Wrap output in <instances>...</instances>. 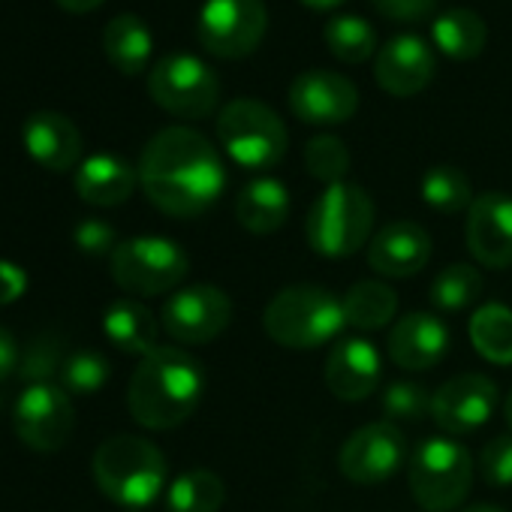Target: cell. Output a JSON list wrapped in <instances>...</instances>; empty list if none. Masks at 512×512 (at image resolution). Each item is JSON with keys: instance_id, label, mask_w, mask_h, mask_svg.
I'll use <instances>...</instances> for the list:
<instances>
[{"instance_id": "cell-1", "label": "cell", "mask_w": 512, "mask_h": 512, "mask_svg": "<svg viewBox=\"0 0 512 512\" xmlns=\"http://www.w3.org/2000/svg\"><path fill=\"white\" fill-rule=\"evenodd\" d=\"M136 172L151 205L169 217L205 214L226 187L217 148L190 127H166L151 136Z\"/></svg>"}, {"instance_id": "cell-2", "label": "cell", "mask_w": 512, "mask_h": 512, "mask_svg": "<svg viewBox=\"0 0 512 512\" xmlns=\"http://www.w3.org/2000/svg\"><path fill=\"white\" fill-rule=\"evenodd\" d=\"M205 377L181 347H157L136 365L127 389L130 416L148 431H169L187 422L202 401Z\"/></svg>"}, {"instance_id": "cell-3", "label": "cell", "mask_w": 512, "mask_h": 512, "mask_svg": "<svg viewBox=\"0 0 512 512\" xmlns=\"http://www.w3.org/2000/svg\"><path fill=\"white\" fill-rule=\"evenodd\" d=\"M91 473L97 488L124 509H145L166 488L163 452L136 434L106 437L94 452Z\"/></svg>"}, {"instance_id": "cell-4", "label": "cell", "mask_w": 512, "mask_h": 512, "mask_svg": "<svg viewBox=\"0 0 512 512\" xmlns=\"http://www.w3.org/2000/svg\"><path fill=\"white\" fill-rule=\"evenodd\" d=\"M347 326L344 302L326 287L296 284L275 293L263 311L266 335L290 350H314L335 341Z\"/></svg>"}, {"instance_id": "cell-5", "label": "cell", "mask_w": 512, "mask_h": 512, "mask_svg": "<svg viewBox=\"0 0 512 512\" xmlns=\"http://www.w3.org/2000/svg\"><path fill=\"white\" fill-rule=\"evenodd\" d=\"M374 232V202L371 196L350 181L326 187L305 220L308 244L329 256V260H344V256L359 253Z\"/></svg>"}, {"instance_id": "cell-6", "label": "cell", "mask_w": 512, "mask_h": 512, "mask_svg": "<svg viewBox=\"0 0 512 512\" xmlns=\"http://www.w3.org/2000/svg\"><path fill=\"white\" fill-rule=\"evenodd\" d=\"M217 136L223 151L244 169L278 166L290 145L281 115L260 100L226 103L217 118Z\"/></svg>"}, {"instance_id": "cell-7", "label": "cell", "mask_w": 512, "mask_h": 512, "mask_svg": "<svg viewBox=\"0 0 512 512\" xmlns=\"http://www.w3.org/2000/svg\"><path fill=\"white\" fill-rule=\"evenodd\" d=\"M476 461L452 437H431L419 443L410 461V494L425 512L455 509L473 485Z\"/></svg>"}, {"instance_id": "cell-8", "label": "cell", "mask_w": 512, "mask_h": 512, "mask_svg": "<svg viewBox=\"0 0 512 512\" xmlns=\"http://www.w3.org/2000/svg\"><path fill=\"white\" fill-rule=\"evenodd\" d=\"M112 281L133 296H160L175 290L187 272L190 260L178 241L163 235H136L118 241L109 256Z\"/></svg>"}, {"instance_id": "cell-9", "label": "cell", "mask_w": 512, "mask_h": 512, "mask_svg": "<svg viewBox=\"0 0 512 512\" xmlns=\"http://www.w3.org/2000/svg\"><path fill=\"white\" fill-rule=\"evenodd\" d=\"M148 94L169 115L199 121L217 109L220 79L193 55H166L148 73Z\"/></svg>"}, {"instance_id": "cell-10", "label": "cell", "mask_w": 512, "mask_h": 512, "mask_svg": "<svg viewBox=\"0 0 512 512\" xmlns=\"http://www.w3.org/2000/svg\"><path fill=\"white\" fill-rule=\"evenodd\" d=\"M269 28L266 0H205L196 37L214 58H247L263 43Z\"/></svg>"}, {"instance_id": "cell-11", "label": "cell", "mask_w": 512, "mask_h": 512, "mask_svg": "<svg viewBox=\"0 0 512 512\" xmlns=\"http://www.w3.org/2000/svg\"><path fill=\"white\" fill-rule=\"evenodd\" d=\"M13 428L19 440L37 452L64 449L76 428V410L70 392L55 383L25 386L13 410Z\"/></svg>"}, {"instance_id": "cell-12", "label": "cell", "mask_w": 512, "mask_h": 512, "mask_svg": "<svg viewBox=\"0 0 512 512\" xmlns=\"http://www.w3.org/2000/svg\"><path fill=\"white\" fill-rule=\"evenodd\" d=\"M232 323V302L220 287L196 284L175 290L163 311L160 326L178 344H208Z\"/></svg>"}, {"instance_id": "cell-13", "label": "cell", "mask_w": 512, "mask_h": 512, "mask_svg": "<svg viewBox=\"0 0 512 512\" xmlns=\"http://www.w3.org/2000/svg\"><path fill=\"white\" fill-rule=\"evenodd\" d=\"M404 458H407L404 431L395 422L383 419L356 428L344 440L338 452V467L356 485H380L398 473Z\"/></svg>"}, {"instance_id": "cell-14", "label": "cell", "mask_w": 512, "mask_h": 512, "mask_svg": "<svg viewBox=\"0 0 512 512\" xmlns=\"http://www.w3.org/2000/svg\"><path fill=\"white\" fill-rule=\"evenodd\" d=\"M497 410V386L485 374L449 377L431 395V416L440 431L464 437L479 431Z\"/></svg>"}, {"instance_id": "cell-15", "label": "cell", "mask_w": 512, "mask_h": 512, "mask_svg": "<svg viewBox=\"0 0 512 512\" xmlns=\"http://www.w3.org/2000/svg\"><path fill=\"white\" fill-rule=\"evenodd\" d=\"M290 109L299 121L314 127H335L356 115V85L332 70H308L290 85Z\"/></svg>"}, {"instance_id": "cell-16", "label": "cell", "mask_w": 512, "mask_h": 512, "mask_svg": "<svg viewBox=\"0 0 512 512\" xmlns=\"http://www.w3.org/2000/svg\"><path fill=\"white\" fill-rule=\"evenodd\" d=\"M467 250L485 269L512 266V196L509 193H482L467 208Z\"/></svg>"}, {"instance_id": "cell-17", "label": "cell", "mask_w": 512, "mask_h": 512, "mask_svg": "<svg viewBox=\"0 0 512 512\" xmlns=\"http://www.w3.org/2000/svg\"><path fill=\"white\" fill-rule=\"evenodd\" d=\"M437 73L434 49L413 34L392 37L380 52L374 64L377 85L392 97H413L422 94Z\"/></svg>"}, {"instance_id": "cell-18", "label": "cell", "mask_w": 512, "mask_h": 512, "mask_svg": "<svg viewBox=\"0 0 512 512\" xmlns=\"http://www.w3.org/2000/svg\"><path fill=\"white\" fill-rule=\"evenodd\" d=\"M431 260V235L413 220H392L368 241V266L383 278H413Z\"/></svg>"}, {"instance_id": "cell-19", "label": "cell", "mask_w": 512, "mask_h": 512, "mask_svg": "<svg viewBox=\"0 0 512 512\" xmlns=\"http://www.w3.org/2000/svg\"><path fill=\"white\" fill-rule=\"evenodd\" d=\"M383 377L380 353L365 338H341L326 359V386L341 401H365Z\"/></svg>"}, {"instance_id": "cell-20", "label": "cell", "mask_w": 512, "mask_h": 512, "mask_svg": "<svg viewBox=\"0 0 512 512\" xmlns=\"http://www.w3.org/2000/svg\"><path fill=\"white\" fill-rule=\"evenodd\" d=\"M449 350V329L440 317L416 311L401 317L389 332V359L404 371H428Z\"/></svg>"}, {"instance_id": "cell-21", "label": "cell", "mask_w": 512, "mask_h": 512, "mask_svg": "<svg viewBox=\"0 0 512 512\" xmlns=\"http://www.w3.org/2000/svg\"><path fill=\"white\" fill-rule=\"evenodd\" d=\"M25 148L49 172H67L82 160V133L79 127L52 109H40L25 121Z\"/></svg>"}, {"instance_id": "cell-22", "label": "cell", "mask_w": 512, "mask_h": 512, "mask_svg": "<svg viewBox=\"0 0 512 512\" xmlns=\"http://www.w3.org/2000/svg\"><path fill=\"white\" fill-rule=\"evenodd\" d=\"M139 184V172L118 154H94L76 169V193L97 208L124 205Z\"/></svg>"}, {"instance_id": "cell-23", "label": "cell", "mask_w": 512, "mask_h": 512, "mask_svg": "<svg viewBox=\"0 0 512 512\" xmlns=\"http://www.w3.org/2000/svg\"><path fill=\"white\" fill-rule=\"evenodd\" d=\"M238 223L253 235H272L290 217V193L278 178H253L235 199Z\"/></svg>"}, {"instance_id": "cell-24", "label": "cell", "mask_w": 512, "mask_h": 512, "mask_svg": "<svg viewBox=\"0 0 512 512\" xmlns=\"http://www.w3.org/2000/svg\"><path fill=\"white\" fill-rule=\"evenodd\" d=\"M103 332L106 338L130 356H148L151 350H157V335H160V323L157 317L136 299H118L106 308L103 314Z\"/></svg>"}, {"instance_id": "cell-25", "label": "cell", "mask_w": 512, "mask_h": 512, "mask_svg": "<svg viewBox=\"0 0 512 512\" xmlns=\"http://www.w3.org/2000/svg\"><path fill=\"white\" fill-rule=\"evenodd\" d=\"M103 52L109 58V64L124 73V76H139L154 52L151 43V31L148 25L133 16V13H121L115 16L106 28H103Z\"/></svg>"}, {"instance_id": "cell-26", "label": "cell", "mask_w": 512, "mask_h": 512, "mask_svg": "<svg viewBox=\"0 0 512 512\" xmlns=\"http://www.w3.org/2000/svg\"><path fill=\"white\" fill-rule=\"evenodd\" d=\"M431 37H434V46L446 58L473 61L488 43V25L482 22L479 13H473L467 7H458V10H446L443 16L434 19Z\"/></svg>"}, {"instance_id": "cell-27", "label": "cell", "mask_w": 512, "mask_h": 512, "mask_svg": "<svg viewBox=\"0 0 512 512\" xmlns=\"http://www.w3.org/2000/svg\"><path fill=\"white\" fill-rule=\"evenodd\" d=\"M470 344L491 365H512V308L488 302L470 317Z\"/></svg>"}, {"instance_id": "cell-28", "label": "cell", "mask_w": 512, "mask_h": 512, "mask_svg": "<svg viewBox=\"0 0 512 512\" xmlns=\"http://www.w3.org/2000/svg\"><path fill=\"white\" fill-rule=\"evenodd\" d=\"M341 302H344L347 326L362 329V332H377L389 326L398 311V296L383 281H359L347 290Z\"/></svg>"}, {"instance_id": "cell-29", "label": "cell", "mask_w": 512, "mask_h": 512, "mask_svg": "<svg viewBox=\"0 0 512 512\" xmlns=\"http://www.w3.org/2000/svg\"><path fill=\"white\" fill-rule=\"evenodd\" d=\"M223 500H226L223 479L205 467L175 476L166 491L169 512H220Z\"/></svg>"}, {"instance_id": "cell-30", "label": "cell", "mask_w": 512, "mask_h": 512, "mask_svg": "<svg viewBox=\"0 0 512 512\" xmlns=\"http://www.w3.org/2000/svg\"><path fill=\"white\" fill-rule=\"evenodd\" d=\"M422 199L428 208L440 214H458L473 205V187L470 178L455 166H434L422 178Z\"/></svg>"}, {"instance_id": "cell-31", "label": "cell", "mask_w": 512, "mask_h": 512, "mask_svg": "<svg viewBox=\"0 0 512 512\" xmlns=\"http://www.w3.org/2000/svg\"><path fill=\"white\" fill-rule=\"evenodd\" d=\"M326 46L344 64H365L377 49V34L359 16H335L326 25Z\"/></svg>"}, {"instance_id": "cell-32", "label": "cell", "mask_w": 512, "mask_h": 512, "mask_svg": "<svg viewBox=\"0 0 512 512\" xmlns=\"http://www.w3.org/2000/svg\"><path fill=\"white\" fill-rule=\"evenodd\" d=\"M479 296H482V275L467 263H452L431 281V305L440 311H464Z\"/></svg>"}, {"instance_id": "cell-33", "label": "cell", "mask_w": 512, "mask_h": 512, "mask_svg": "<svg viewBox=\"0 0 512 512\" xmlns=\"http://www.w3.org/2000/svg\"><path fill=\"white\" fill-rule=\"evenodd\" d=\"M305 166H308L311 178L332 187V184H341L344 175L350 172V151L338 136L323 133L305 145Z\"/></svg>"}, {"instance_id": "cell-34", "label": "cell", "mask_w": 512, "mask_h": 512, "mask_svg": "<svg viewBox=\"0 0 512 512\" xmlns=\"http://www.w3.org/2000/svg\"><path fill=\"white\" fill-rule=\"evenodd\" d=\"M109 362L94 350L70 353L61 365V386L70 395H94L109 383Z\"/></svg>"}, {"instance_id": "cell-35", "label": "cell", "mask_w": 512, "mask_h": 512, "mask_svg": "<svg viewBox=\"0 0 512 512\" xmlns=\"http://www.w3.org/2000/svg\"><path fill=\"white\" fill-rule=\"evenodd\" d=\"M383 413L389 422H419L425 413H431V395L422 383L395 380L383 392Z\"/></svg>"}, {"instance_id": "cell-36", "label": "cell", "mask_w": 512, "mask_h": 512, "mask_svg": "<svg viewBox=\"0 0 512 512\" xmlns=\"http://www.w3.org/2000/svg\"><path fill=\"white\" fill-rule=\"evenodd\" d=\"M476 470L485 485L491 488H509L512 485V434L491 437L476 461Z\"/></svg>"}, {"instance_id": "cell-37", "label": "cell", "mask_w": 512, "mask_h": 512, "mask_svg": "<svg viewBox=\"0 0 512 512\" xmlns=\"http://www.w3.org/2000/svg\"><path fill=\"white\" fill-rule=\"evenodd\" d=\"M61 350H58V344L55 341H49V338H37L34 344H31V350L22 356V362H19V374L28 380V386L31 383H52L49 377L55 374V371H61Z\"/></svg>"}, {"instance_id": "cell-38", "label": "cell", "mask_w": 512, "mask_h": 512, "mask_svg": "<svg viewBox=\"0 0 512 512\" xmlns=\"http://www.w3.org/2000/svg\"><path fill=\"white\" fill-rule=\"evenodd\" d=\"M73 238H76L79 250H85V253H94V256H100V253H109V256H112V250L118 247L115 229H112L106 220H97V217H88V220H82V223L76 226Z\"/></svg>"}, {"instance_id": "cell-39", "label": "cell", "mask_w": 512, "mask_h": 512, "mask_svg": "<svg viewBox=\"0 0 512 512\" xmlns=\"http://www.w3.org/2000/svg\"><path fill=\"white\" fill-rule=\"evenodd\" d=\"M371 4L392 22H425L434 13L437 0H371Z\"/></svg>"}, {"instance_id": "cell-40", "label": "cell", "mask_w": 512, "mask_h": 512, "mask_svg": "<svg viewBox=\"0 0 512 512\" xmlns=\"http://www.w3.org/2000/svg\"><path fill=\"white\" fill-rule=\"evenodd\" d=\"M25 287H28L25 272H22L16 263L0 260V308H4V305H13L16 299H22Z\"/></svg>"}, {"instance_id": "cell-41", "label": "cell", "mask_w": 512, "mask_h": 512, "mask_svg": "<svg viewBox=\"0 0 512 512\" xmlns=\"http://www.w3.org/2000/svg\"><path fill=\"white\" fill-rule=\"evenodd\" d=\"M19 362H22V353H19L16 338L0 326V383L10 380L19 371Z\"/></svg>"}, {"instance_id": "cell-42", "label": "cell", "mask_w": 512, "mask_h": 512, "mask_svg": "<svg viewBox=\"0 0 512 512\" xmlns=\"http://www.w3.org/2000/svg\"><path fill=\"white\" fill-rule=\"evenodd\" d=\"M100 4H106V0H58V7H64V10L73 13V16L91 13V10H97Z\"/></svg>"}, {"instance_id": "cell-43", "label": "cell", "mask_w": 512, "mask_h": 512, "mask_svg": "<svg viewBox=\"0 0 512 512\" xmlns=\"http://www.w3.org/2000/svg\"><path fill=\"white\" fill-rule=\"evenodd\" d=\"M305 7H311V10H335V7H341L344 0H302Z\"/></svg>"}, {"instance_id": "cell-44", "label": "cell", "mask_w": 512, "mask_h": 512, "mask_svg": "<svg viewBox=\"0 0 512 512\" xmlns=\"http://www.w3.org/2000/svg\"><path fill=\"white\" fill-rule=\"evenodd\" d=\"M464 512H503V509L500 506H491V503H479V506H470Z\"/></svg>"}, {"instance_id": "cell-45", "label": "cell", "mask_w": 512, "mask_h": 512, "mask_svg": "<svg viewBox=\"0 0 512 512\" xmlns=\"http://www.w3.org/2000/svg\"><path fill=\"white\" fill-rule=\"evenodd\" d=\"M503 416H506V422H509V428H512V389H509V398H506V404H503Z\"/></svg>"}]
</instances>
